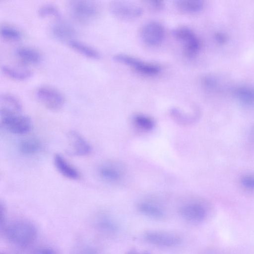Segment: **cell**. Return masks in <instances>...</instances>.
Masks as SVG:
<instances>
[{
	"mask_svg": "<svg viewBox=\"0 0 254 254\" xmlns=\"http://www.w3.org/2000/svg\"><path fill=\"white\" fill-rule=\"evenodd\" d=\"M68 43L72 49L86 57L92 59H98L100 58V55L97 50L80 41L72 39Z\"/></svg>",
	"mask_w": 254,
	"mask_h": 254,
	"instance_id": "18",
	"label": "cell"
},
{
	"mask_svg": "<svg viewBox=\"0 0 254 254\" xmlns=\"http://www.w3.org/2000/svg\"><path fill=\"white\" fill-rule=\"evenodd\" d=\"M145 239L149 243L160 247H172L178 245L182 241L178 234L168 231L151 230L144 235Z\"/></svg>",
	"mask_w": 254,
	"mask_h": 254,
	"instance_id": "9",
	"label": "cell"
},
{
	"mask_svg": "<svg viewBox=\"0 0 254 254\" xmlns=\"http://www.w3.org/2000/svg\"><path fill=\"white\" fill-rule=\"evenodd\" d=\"M69 152L73 155L84 156L92 151V147L87 140L79 132L70 130L67 133Z\"/></svg>",
	"mask_w": 254,
	"mask_h": 254,
	"instance_id": "11",
	"label": "cell"
},
{
	"mask_svg": "<svg viewBox=\"0 0 254 254\" xmlns=\"http://www.w3.org/2000/svg\"><path fill=\"white\" fill-rule=\"evenodd\" d=\"M113 60L116 62L129 66L144 75H155L160 71L159 67L155 64L144 62L126 54H116L114 56Z\"/></svg>",
	"mask_w": 254,
	"mask_h": 254,
	"instance_id": "7",
	"label": "cell"
},
{
	"mask_svg": "<svg viewBox=\"0 0 254 254\" xmlns=\"http://www.w3.org/2000/svg\"><path fill=\"white\" fill-rule=\"evenodd\" d=\"M164 29L162 24L157 21H150L141 28L140 36L144 43L149 46L160 44L164 37Z\"/></svg>",
	"mask_w": 254,
	"mask_h": 254,
	"instance_id": "10",
	"label": "cell"
},
{
	"mask_svg": "<svg viewBox=\"0 0 254 254\" xmlns=\"http://www.w3.org/2000/svg\"><path fill=\"white\" fill-rule=\"evenodd\" d=\"M7 240L13 244L26 247L36 240L38 231L35 225L26 220H19L10 223L4 228Z\"/></svg>",
	"mask_w": 254,
	"mask_h": 254,
	"instance_id": "1",
	"label": "cell"
},
{
	"mask_svg": "<svg viewBox=\"0 0 254 254\" xmlns=\"http://www.w3.org/2000/svg\"><path fill=\"white\" fill-rule=\"evenodd\" d=\"M0 254H4V253H1Z\"/></svg>",
	"mask_w": 254,
	"mask_h": 254,
	"instance_id": "35",
	"label": "cell"
},
{
	"mask_svg": "<svg viewBox=\"0 0 254 254\" xmlns=\"http://www.w3.org/2000/svg\"><path fill=\"white\" fill-rule=\"evenodd\" d=\"M174 37L181 42L186 56L189 58L195 57L199 51L200 43L196 34L190 28L181 26L172 31Z\"/></svg>",
	"mask_w": 254,
	"mask_h": 254,
	"instance_id": "4",
	"label": "cell"
},
{
	"mask_svg": "<svg viewBox=\"0 0 254 254\" xmlns=\"http://www.w3.org/2000/svg\"><path fill=\"white\" fill-rule=\"evenodd\" d=\"M233 94L237 100L242 105L248 107L254 106V86H238L234 89Z\"/></svg>",
	"mask_w": 254,
	"mask_h": 254,
	"instance_id": "16",
	"label": "cell"
},
{
	"mask_svg": "<svg viewBox=\"0 0 254 254\" xmlns=\"http://www.w3.org/2000/svg\"><path fill=\"white\" fill-rule=\"evenodd\" d=\"M1 70L6 76L16 80H26L32 75L31 71L28 69L9 65H2Z\"/></svg>",
	"mask_w": 254,
	"mask_h": 254,
	"instance_id": "19",
	"label": "cell"
},
{
	"mask_svg": "<svg viewBox=\"0 0 254 254\" xmlns=\"http://www.w3.org/2000/svg\"><path fill=\"white\" fill-rule=\"evenodd\" d=\"M215 40L219 44H224L227 40V36L222 32H217L214 35Z\"/></svg>",
	"mask_w": 254,
	"mask_h": 254,
	"instance_id": "31",
	"label": "cell"
},
{
	"mask_svg": "<svg viewBox=\"0 0 254 254\" xmlns=\"http://www.w3.org/2000/svg\"><path fill=\"white\" fill-rule=\"evenodd\" d=\"M33 254H58L53 248L48 247H41L36 249Z\"/></svg>",
	"mask_w": 254,
	"mask_h": 254,
	"instance_id": "29",
	"label": "cell"
},
{
	"mask_svg": "<svg viewBox=\"0 0 254 254\" xmlns=\"http://www.w3.org/2000/svg\"><path fill=\"white\" fill-rule=\"evenodd\" d=\"M22 106L15 96L4 93L0 97V114L21 113Z\"/></svg>",
	"mask_w": 254,
	"mask_h": 254,
	"instance_id": "15",
	"label": "cell"
},
{
	"mask_svg": "<svg viewBox=\"0 0 254 254\" xmlns=\"http://www.w3.org/2000/svg\"><path fill=\"white\" fill-rule=\"evenodd\" d=\"M1 36L8 40H17L20 39L21 33L17 29L10 26H3L0 30Z\"/></svg>",
	"mask_w": 254,
	"mask_h": 254,
	"instance_id": "26",
	"label": "cell"
},
{
	"mask_svg": "<svg viewBox=\"0 0 254 254\" xmlns=\"http://www.w3.org/2000/svg\"><path fill=\"white\" fill-rule=\"evenodd\" d=\"M109 10L112 15L121 19H133L140 17L142 8L135 4L127 1H112L109 5Z\"/></svg>",
	"mask_w": 254,
	"mask_h": 254,
	"instance_id": "6",
	"label": "cell"
},
{
	"mask_svg": "<svg viewBox=\"0 0 254 254\" xmlns=\"http://www.w3.org/2000/svg\"><path fill=\"white\" fill-rule=\"evenodd\" d=\"M202 83L206 89L210 90H215L218 86L217 79L211 75H206L202 78Z\"/></svg>",
	"mask_w": 254,
	"mask_h": 254,
	"instance_id": "27",
	"label": "cell"
},
{
	"mask_svg": "<svg viewBox=\"0 0 254 254\" xmlns=\"http://www.w3.org/2000/svg\"><path fill=\"white\" fill-rule=\"evenodd\" d=\"M17 57L20 61L27 64H36L42 60L41 54L36 49L27 47L18 48L15 51Z\"/></svg>",
	"mask_w": 254,
	"mask_h": 254,
	"instance_id": "17",
	"label": "cell"
},
{
	"mask_svg": "<svg viewBox=\"0 0 254 254\" xmlns=\"http://www.w3.org/2000/svg\"><path fill=\"white\" fill-rule=\"evenodd\" d=\"M175 4L181 11L189 13L200 12L204 6L203 2L199 0H178Z\"/></svg>",
	"mask_w": 254,
	"mask_h": 254,
	"instance_id": "22",
	"label": "cell"
},
{
	"mask_svg": "<svg viewBox=\"0 0 254 254\" xmlns=\"http://www.w3.org/2000/svg\"><path fill=\"white\" fill-rule=\"evenodd\" d=\"M132 121L137 128L146 131L152 130L155 126V122L151 118L143 114L134 115Z\"/></svg>",
	"mask_w": 254,
	"mask_h": 254,
	"instance_id": "24",
	"label": "cell"
},
{
	"mask_svg": "<svg viewBox=\"0 0 254 254\" xmlns=\"http://www.w3.org/2000/svg\"><path fill=\"white\" fill-rule=\"evenodd\" d=\"M148 2L152 7L156 9H161L164 6V3L162 1L150 0L148 1Z\"/></svg>",
	"mask_w": 254,
	"mask_h": 254,
	"instance_id": "32",
	"label": "cell"
},
{
	"mask_svg": "<svg viewBox=\"0 0 254 254\" xmlns=\"http://www.w3.org/2000/svg\"><path fill=\"white\" fill-rule=\"evenodd\" d=\"M137 209L143 215L152 218L160 219L164 216V212L160 206L149 202L139 203Z\"/></svg>",
	"mask_w": 254,
	"mask_h": 254,
	"instance_id": "20",
	"label": "cell"
},
{
	"mask_svg": "<svg viewBox=\"0 0 254 254\" xmlns=\"http://www.w3.org/2000/svg\"><path fill=\"white\" fill-rule=\"evenodd\" d=\"M42 149L41 142L37 138H29L21 141L18 145L20 152L25 155H32Z\"/></svg>",
	"mask_w": 254,
	"mask_h": 254,
	"instance_id": "21",
	"label": "cell"
},
{
	"mask_svg": "<svg viewBox=\"0 0 254 254\" xmlns=\"http://www.w3.org/2000/svg\"><path fill=\"white\" fill-rule=\"evenodd\" d=\"M0 124L9 132L15 134H24L32 128V121L27 116L21 113L0 114Z\"/></svg>",
	"mask_w": 254,
	"mask_h": 254,
	"instance_id": "3",
	"label": "cell"
},
{
	"mask_svg": "<svg viewBox=\"0 0 254 254\" xmlns=\"http://www.w3.org/2000/svg\"><path fill=\"white\" fill-rule=\"evenodd\" d=\"M6 208L4 204L1 201L0 203V228H3L6 219Z\"/></svg>",
	"mask_w": 254,
	"mask_h": 254,
	"instance_id": "30",
	"label": "cell"
},
{
	"mask_svg": "<svg viewBox=\"0 0 254 254\" xmlns=\"http://www.w3.org/2000/svg\"><path fill=\"white\" fill-rule=\"evenodd\" d=\"M95 222L98 230L104 233L113 234L117 230L115 222L108 216L99 215L96 218Z\"/></svg>",
	"mask_w": 254,
	"mask_h": 254,
	"instance_id": "23",
	"label": "cell"
},
{
	"mask_svg": "<svg viewBox=\"0 0 254 254\" xmlns=\"http://www.w3.org/2000/svg\"><path fill=\"white\" fill-rule=\"evenodd\" d=\"M54 164L57 170L64 177L72 180L79 179L80 175L78 171L62 155H55Z\"/></svg>",
	"mask_w": 254,
	"mask_h": 254,
	"instance_id": "13",
	"label": "cell"
},
{
	"mask_svg": "<svg viewBox=\"0 0 254 254\" xmlns=\"http://www.w3.org/2000/svg\"><path fill=\"white\" fill-rule=\"evenodd\" d=\"M38 15L41 17H54L59 18L60 13L58 8L52 4H45L40 6L37 11Z\"/></svg>",
	"mask_w": 254,
	"mask_h": 254,
	"instance_id": "25",
	"label": "cell"
},
{
	"mask_svg": "<svg viewBox=\"0 0 254 254\" xmlns=\"http://www.w3.org/2000/svg\"><path fill=\"white\" fill-rule=\"evenodd\" d=\"M127 254H150L146 253H140L137 252L136 251H132L129 252Z\"/></svg>",
	"mask_w": 254,
	"mask_h": 254,
	"instance_id": "34",
	"label": "cell"
},
{
	"mask_svg": "<svg viewBox=\"0 0 254 254\" xmlns=\"http://www.w3.org/2000/svg\"><path fill=\"white\" fill-rule=\"evenodd\" d=\"M51 32L56 39L62 41H68V42L73 39L76 35L74 28L63 21H58L54 23L51 28Z\"/></svg>",
	"mask_w": 254,
	"mask_h": 254,
	"instance_id": "14",
	"label": "cell"
},
{
	"mask_svg": "<svg viewBox=\"0 0 254 254\" xmlns=\"http://www.w3.org/2000/svg\"><path fill=\"white\" fill-rule=\"evenodd\" d=\"M179 214L186 221L198 223L203 221L207 216L208 209L203 203L192 202L182 205L179 210Z\"/></svg>",
	"mask_w": 254,
	"mask_h": 254,
	"instance_id": "8",
	"label": "cell"
},
{
	"mask_svg": "<svg viewBox=\"0 0 254 254\" xmlns=\"http://www.w3.org/2000/svg\"><path fill=\"white\" fill-rule=\"evenodd\" d=\"M80 254H97V252L92 248H85L82 250Z\"/></svg>",
	"mask_w": 254,
	"mask_h": 254,
	"instance_id": "33",
	"label": "cell"
},
{
	"mask_svg": "<svg viewBox=\"0 0 254 254\" xmlns=\"http://www.w3.org/2000/svg\"><path fill=\"white\" fill-rule=\"evenodd\" d=\"M242 185L246 188L254 189V176H246L241 181Z\"/></svg>",
	"mask_w": 254,
	"mask_h": 254,
	"instance_id": "28",
	"label": "cell"
},
{
	"mask_svg": "<svg viewBox=\"0 0 254 254\" xmlns=\"http://www.w3.org/2000/svg\"><path fill=\"white\" fill-rule=\"evenodd\" d=\"M68 10L72 17L82 24L92 22L99 13L98 4L91 0L70 1L68 4Z\"/></svg>",
	"mask_w": 254,
	"mask_h": 254,
	"instance_id": "2",
	"label": "cell"
},
{
	"mask_svg": "<svg viewBox=\"0 0 254 254\" xmlns=\"http://www.w3.org/2000/svg\"><path fill=\"white\" fill-rule=\"evenodd\" d=\"M36 97L44 106L51 111L60 110L65 103L63 94L58 89L49 86L39 87L36 91Z\"/></svg>",
	"mask_w": 254,
	"mask_h": 254,
	"instance_id": "5",
	"label": "cell"
},
{
	"mask_svg": "<svg viewBox=\"0 0 254 254\" xmlns=\"http://www.w3.org/2000/svg\"><path fill=\"white\" fill-rule=\"evenodd\" d=\"M98 176L104 181L109 183H116L123 177V171L119 165L113 162H105L98 168Z\"/></svg>",
	"mask_w": 254,
	"mask_h": 254,
	"instance_id": "12",
	"label": "cell"
}]
</instances>
